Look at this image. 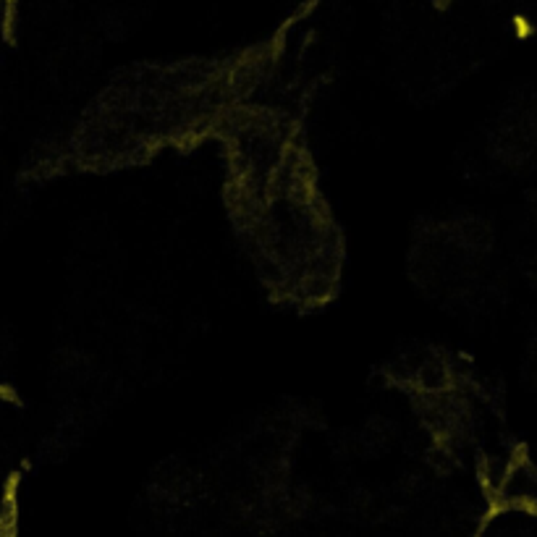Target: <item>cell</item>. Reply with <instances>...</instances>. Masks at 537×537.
<instances>
[{
    "label": "cell",
    "instance_id": "obj_1",
    "mask_svg": "<svg viewBox=\"0 0 537 537\" xmlns=\"http://www.w3.org/2000/svg\"><path fill=\"white\" fill-rule=\"evenodd\" d=\"M448 3H451V0H435V6H438V8H446Z\"/></svg>",
    "mask_w": 537,
    "mask_h": 537
}]
</instances>
